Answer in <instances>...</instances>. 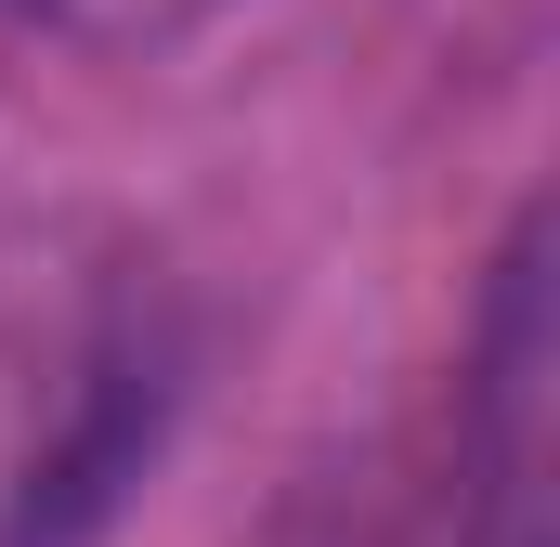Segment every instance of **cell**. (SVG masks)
I'll use <instances>...</instances> for the list:
<instances>
[{"mask_svg": "<svg viewBox=\"0 0 560 547\" xmlns=\"http://www.w3.org/2000/svg\"><path fill=\"white\" fill-rule=\"evenodd\" d=\"M482 535L469 547H548V222L509 235L482 300Z\"/></svg>", "mask_w": 560, "mask_h": 547, "instance_id": "cell-1", "label": "cell"}]
</instances>
